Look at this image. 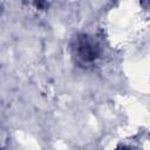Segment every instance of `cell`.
<instances>
[{"label": "cell", "instance_id": "obj_1", "mask_svg": "<svg viewBox=\"0 0 150 150\" xmlns=\"http://www.w3.org/2000/svg\"><path fill=\"white\" fill-rule=\"evenodd\" d=\"M74 54L81 62L90 63L98 56V46L91 38L82 35L75 40Z\"/></svg>", "mask_w": 150, "mask_h": 150}, {"label": "cell", "instance_id": "obj_2", "mask_svg": "<svg viewBox=\"0 0 150 150\" xmlns=\"http://www.w3.org/2000/svg\"><path fill=\"white\" fill-rule=\"evenodd\" d=\"M117 150H131V149H129V148H127V146H122L121 149H117Z\"/></svg>", "mask_w": 150, "mask_h": 150}]
</instances>
